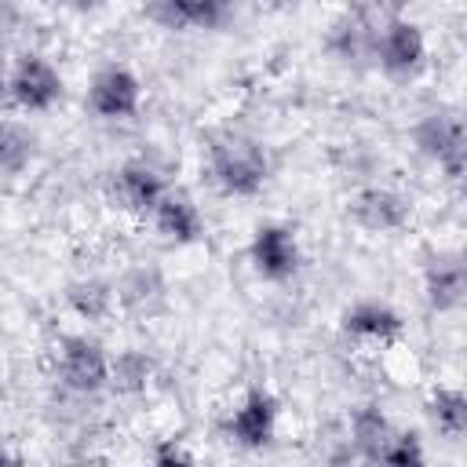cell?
Masks as SVG:
<instances>
[{
  "instance_id": "obj_19",
  "label": "cell",
  "mask_w": 467,
  "mask_h": 467,
  "mask_svg": "<svg viewBox=\"0 0 467 467\" xmlns=\"http://www.w3.org/2000/svg\"><path fill=\"white\" fill-rule=\"evenodd\" d=\"M164 299V277L153 270V266H135L120 277L117 285V303H124L128 310H139V314H150L157 303Z\"/></svg>"
},
{
  "instance_id": "obj_25",
  "label": "cell",
  "mask_w": 467,
  "mask_h": 467,
  "mask_svg": "<svg viewBox=\"0 0 467 467\" xmlns=\"http://www.w3.org/2000/svg\"><path fill=\"white\" fill-rule=\"evenodd\" d=\"M7 102H11V95H7V73L0 69V109H4Z\"/></svg>"
},
{
  "instance_id": "obj_7",
  "label": "cell",
  "mask_w": 467,
  "mask_h": 467,
  "mask_svg": "<svg viewBox=\"0 0 467 467\" xmlns=\"http://www.w3.org/2000/svg\"><path fill=\"white\" fill-rule=\"evenodd\" d=\"M88 109L99 120H131L142 109V84L128 66H102L88 84Z\"/></svg>"
},
{
  "instance_id": "obj_17",
  "label": "cell",
  "mask_w": 467,
  "mask_h": 467,
  "mask_svg": "<svg viewBox=\"0 0 467 467\" xmlns=\"http://www.w3.org/2000/svg\"><path fill=\"white\" fill-rule=\"evenodd\" d=\"M66 303H69V310L77 317L102 321L113 310V303H117V285H109L102 277H80V281H73L66 288Z\"/></svg>"
},
{
  "instance_id": "obj_11",
  "label": "cell",
  "mask_w": 467,
  "mask_h": 467,
  "mask_svg": "<svg viewBox=\"0 0 467 467\" xmlns=\"http://www.w3.org/2000/svg\"><path fill=\"white\" fill-rule=\"evenodd\" d=\"M164 190H168L164 175L146 161H128L109 175V197L131 215H150L153 204L164 197Z\"/></svg>"
},
{
  "instance_id": "obj_9",
  "label": "cell",
  "mask_w": 467,
  "mask_h": 467,
  "mask_svg": "<svg viewBox=\"0 0 467 467\" xmlns=\"http://www.w3.org/2000/svg\"><path fill=\"white\" fill-rule=\"evenodd\" d=\"M277 434V398L266 390V387H252L237 409L226 416V438L237 445V449H266Z\"/></svg>"
},
{
  "instance_id": "obj_5",
  "label": "cell",
  "mask_w": 467,
  "mask_h": 467,
  "mask_svg": "<svg viewBox=\"0 0 467 467\" xmlns=\"http://www.w3.org/2000/svg\"><path fill=\"white\" fill-rule=\"evenodd\" d=\"M248 259H252V270L263 277V281H292L303 266V252H299V237L288 223H263L255 234H252V244H248Z\"/></svg>"
},
{
  "instance_id": "obj_16",
  "label": "cell",
  "mask_w": 467,
  "mask_h": 467,
  "mask_svg": "<svg viewBox=\"0 0 467 467\" xmlns=\"http://www.w3.org/2000/svg\"><path fill=\"white\" fill-rule=\"evenodd\" d=\"M394 431H398V427L390 423V416L383 412V405L365 401V405H358V409L350 412V438H347V441L354 445V456H358V460L376 463Z\"/></svg>"
},
{
  "instance_id": "obj_21",
  "label": "cell",
  "mask_w": 467,
  "mask_h": 467,
  "mask_svg": "<svg viewBox=\"0 0 467 467\" xmlns=\"http://www.w3.org/2000/svg\"><path fill=\"white\" fill-rule=\"evenodd\" d=\"M36 161V135L18 120H0V175H22Z\"/></svg>"
},
{
  "instance_id": "obj_28",
  "label": "cell",
  "mask_w": 467,
  "mask_h": 467,
  "mask_svg": "<svg viewBox=\"0 0 467 467\" xmlns=\"http://www.w3.org/2000/svg\"><path fill=\"white\" fill-rule=\"evenodd\" d=\"M394 4H409V0H394Z\"/></svg>"
},
{
  "instance_id": "obj_8",
  "label": "cell",
  "mask_w": 467,
  "mask_h": 467,
  "mask_svg": "<svg viewBox=\"0 0 467 467\" xmlns=\"http://www.w3.org/2000/svg\"><path fill=\"white\" fill-rule=\"evenodd\" d=\"M7 95L26 113H47L62 102V77L44 55H22L7 77Z\"/></svg>"
},
{
  "instance_id": "obj_13",
  "label": "cell",
  "mask_w": 467,
  "mask_h": 467,
  "mask_svg": "<svg viewBox=\"0 0 467 467\" xmlns=\"http://www.w3.org/2000/svg\"><path fill=\"white\" fill-rule=\"evenodd\" d=\"M153 230L168 241V244H193L204 237V215L193 204V197L186 190H164V197L153 204L150 212Z\"/></svg>"
},
{
  "instance_id": "obj_2",
  "label": "cell",
  "mask_w": 467,
  "mask_h": 467,
  "mask_svg": "<svg viewBox=\"0 0 467 467\" xmlns=\"http://www.w3.org/2000/svg\"><path fill=\"white\" fill-rule=\"evenodd\" d=\"M412 142L416 150L434 161L452 182L463 179V164H467V135H463V120L456 109H431L416 120L412 128Z\"/></svg>"
},
{
  "instance_id": "obj_1",
  "label": "cell",
  "mask_w": 467,
  "mask_h": 467,
  "mask_svg": "<svg viewBox=\"0 0 467 467\" xmlns=\"http://www.w3.org/2000/svg\"><path fill=\"white\" fill-rule=\"evenodd\" d=\"M208 179L226 197H255L270 179V153L244 131H223L208 146Z\"/></svg>"
},
{
  "instance_id": "obj_18",
  "label": "cell",
  "mask_w": 467,
  "mask_h": 467,
  "mask_svg": "<svg viewBox=\"0 0 467 467\" xmlns=\"http://www.w3.org/2000/svg\"><path fill=\"white\" fill-rule=\"evenodd\" d=\"M427 416L449 441H460L467 431V394L460 387H438L427 398Z\"/></svg>"
},
{
  "instance_id": "obj_6",
  "label": "cell",
  "mask_w": 467,
  "mask_h": 467,
  "mask_svg": "<svg viewBox=\"0 0 467 467\" xmlns=\"http://www.w3.org/2000/svg\"><path fill=\"white\" fill-rule=\"evenodd\" d=\"M146 15L168 33H219L234 22V0H146Z\"/></svg>"
},
{
  "instance_id": "obj_12",
  "label": "cell",
  "mask_w": 467,
  "mask_h": 467,
  "mask_svg": "<svg viewBox=\"0 0 467 467\" xmlns=\"http://www.w3.org/2000/svg\"><path fill=\"white\" fill-rule=\"evenodd\" d=\"M423 299L434 314H452L467 299V270L460 252H438L423 266Z\"/></svg>"
},
{
  "instance_id": "obj_26",
  "label": "cell",
  "mask_w": 467,
  "mask_h": 467,
  "mask_svg": "<svg viewBox=\"0 0 467 467\" xmlns=\"http://www.w3.org/2000/svg\"><path fill=\"white\" fill-rule=\"evenodd\" d=\"M7 460H15V452H7V449L0 445V463H7Z\"/></svg>"
},
{
  "instance_id": "obj_10",
  "label": "cell",
  "mask_w": 467,
  "mask_h": 467,
  "mask_svg": "<svg viewBox=\"0 0 467 467\" xmlns=\"http://www.w3.org/2000/svg\"><path fill=\"white\" fill-rule=\"evenodd\" d=\"M350 219L368 234H398L412 219V204L394 186H361L350 197Z\"/></svg>"
},
{
  "instance_id": "obj_15",
  "label": "cell",
  "mask_w": 467,
  "mask_h": 467,
  "mask_svg": "<svg viewBox=\"0 0 467 467\" xmlns=\"http://www.w3.org/2000/svg\"><path fill=\"white\" fill-rule=\"evenodd\" d=\"M376 29H379V22H372L365 11H347L343 18L332 22L325 44L339 62H361V58H372Z\"/></svg>"
},
{
  "instance_id": "obj_24",
  "label": "cell",
  "mask_w": 467,
  "mask_h": 467,
  "mask_svg": "<svg viewBox=\"0 0 467 467\" xmlns=\"http://www.w3.org/2000/svg\"><path fill=\"white\" fill-rule=\"evenodd\" d=\"M58 7H66V11H95V7H102L106 0H55Z\"/></svg>"
},
{
  "instance_id": "obj_14",
  "label": "cell",
  "mask_w": 467,
  "mask_h": 467,
  "mask_svg": "<svg viewBox=\"0 0 467 467\" xmlns=\"http://www.w3.org/2000/svg\"><path fill=\"white\" fill-rule=\"evenodd\" d=\"M339 325L347 336H354L361 343H390L401 336V314L379 299H358L354 306L343 310Z\"/></svg>"
},
{
  "instance_id": "obj_4",
  "label": "cell",
  "mask_w": 467,
  "mask_h": 467,
  "mask_svg": "<svg viewBox=\"0 0 467 467\" xmlns=\"http://www.w3.org/2000/svg\"><path fill=\"white\" fill-rule=\"evenodd\" d=\"M58 383L73 394H99L109 383V354L95 336H66L58 347Z\"/></svg>"
},
{
  "instance_id": "obj_20",
  "label": "cell",
  "mask_w": 467,
  "mask_h": 467,
  "mask_svg": "<svg viewBox=\"0 0 467 467\" xmlns=\"http://www.w3.org/2000/svg\"><path fill=\"white\" fill-rule=\"evenodd\" d=\"M153 379V358L139 347L120 350L117 358H109V383L117 394H142Z\"/></svg>"
},
{
  "instance_id": "obj_3",
  "label": "cell",
  "mask_w": 467,
  "mask_h": 467,
  "mask_svg": "<svg viewBox=\"0 0 467 467\" xmlns=\"http://www.w3.org/2000/svg\"><path fill=\"white\" fill-rule=\"evenodd\" d=\"M372 58L379 62V69L394 80H412L423 73L427 66V36L416 22L390 15L387 22H379L376 29V44H372Z\"/></svg>"
},
{
  "instance_id": "obj_22",
  "label": "cell",
  "mask_w": 467,
  "mask_h": 467,
  "mask_svg": "<svg viewBox=\"0 0 467 467\" xmlns=\"http://www.w3.org/2000/svg\"><path fill=\"white\" fill-rule=\"evenodd\" d=\"M423 460H427V452H423V445H420V434H412V431H394L390 441L383 445V452H379L376 463L416 467V463H423Z\"/></svg>"
},
{
  "instance_id": "obj_23",
  "label": "cell",
  "mask_w": 467,
  "mask_h": 467,
  "mask_svg": "<svg viewBox=\"0 0 467 467\" xmlns=\"http://www.w3.org/2000/svg\"><path fill=\"white\" fill-rule=\"evenodd\" d=\"M150 460H153V463H161V467H175V463H193V452H190V449H182L175 438H164V441H157V445H153Z\"/></svg>"
},
{
  "instance_id": "obj_27",
  "label": "cell",
  "mask_w": 467,
  "mask_h": 467,
  "mask_svg": "<svg viewBox=\"0 0 467 467\" xmlns=\"http://www.w3.org/2000/svg\"><path fill=\"white\" fill-rule=\"evenodd\" d=\"M0 69H4V40H0Z\"/></svg>"
}]
</instances>
